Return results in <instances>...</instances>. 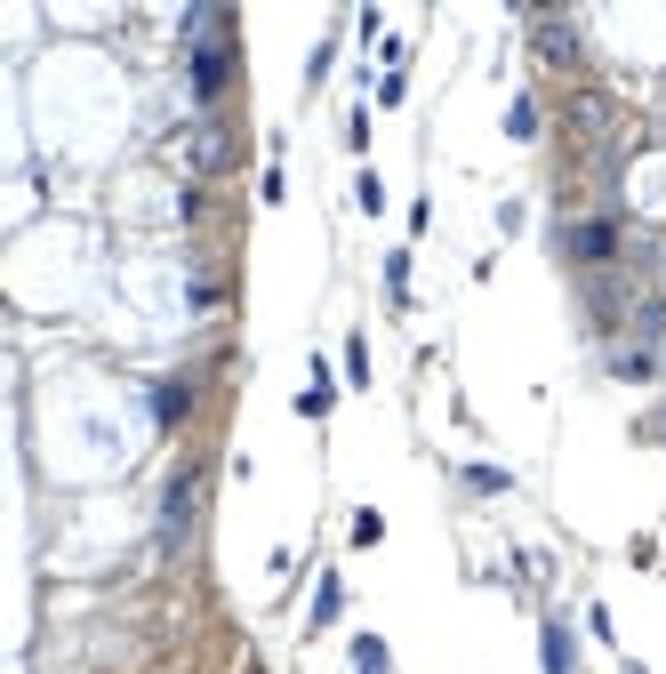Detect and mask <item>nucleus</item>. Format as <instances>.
<instances>
[{
    "instance_id": "423d86ee",
    "label": "nucleus",
    "mask_w": 666,
    "mask_h": 674,
    "mask_svg": "<svg viewBox=\"0 0 666 674\" xmlns=\"http://www.w3.org/2000/svg\"><path fill=\"white\" fill-rule=\"evenodd\" d=\"M354 658H361V674H386V651H378V643H361Z\"/></svg>"
},
{
    "instance_id": "7ed1b4c3",
    "label": "nucleus",
    "mask_w": 666,
    "mask_h": 674,
    "mask_svg": "<svg viewBox=\"0 0 666 674\" xmlns=\"http://www.w3.org/2000/svg\"><path fill=\"white\" fill-rule=\"evenodd\" d=\"M193 482H202V474H177V482H170V514H161V530H170V538H177L185 514H193Z\"/></svg>"
},
{
    "instance_id": "f03ea898",
    "label": "nucleus",
    "mask_w": 666,
    "mask_h": 674,
    "mask_svg": "<svg viewBox=\"0 0 666 674\" xmlns=\"http://www.w3.org/2000/svg\"><path fill=\"white\" fill-rule=\"evenodd\" d=\"M539 49H546L554 64H571V57H578V41H571V24H562V17H539Z\"/></svg>"
},
{
    "instance_id": "f257e3e1",
    "label": "nucleus",
    "mask_w": 666,
    "mask_h": 674,
    "mask_svg": "<svg viewBox=\"0 0 666 674\" xmlns=\"http://www.w3.org/2000/svg\"><path fill=\"white\" fill-rule=\"evenodd\" d=\"M225 9H193L185 17V32H193V96L202 105H217V89H225V64H233V49H225Z\"/></svg>"
},
{
    "instance_id": "39448f33",
    "label": "nucleus",
    "mask_w": 666,
    "mask_h": 674,
    "mask_svg": "<svg viewBox=\"0 0 666 674\" xmlns=\"http://www.w3.org/2000/svg\"><path fill=\"white\" fill-rule=\"evenodd\" d=\"M571 249H578V257H611V225H603V217L578 225V233H571Z\"/></svg>"
},
{
    "instance_id": "20e7f679",
    "label": "nucleus",
    "mask_w": 666,
    "mask_h": 674,
    "mask_svg": "<svg viewBox=\"0 0 666 674\" xmlns=\"http://www.w3.org/2000/svg\"><path fill=\"white\" fill-rule=\"evenodd\" d=\"M193 168H225V129H217V121L193 137Z\"/></svg>"
}]
</instances>
